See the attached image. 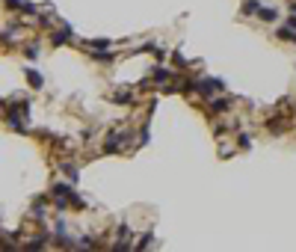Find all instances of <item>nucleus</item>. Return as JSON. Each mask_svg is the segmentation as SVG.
Instances as JSON below:
<instances>
[{
  "label": "nucleus",
  "instance_id": "nucleus-15",
  "mask_svg": "<svg viewBox=\"0 0 296 252\" xmlns=\"http://www.w3.org/2000/svg\"><path fill=\"white\" fill-rule=\"evenodd\" d=\"M145 247H151V235H145V238L136 244V250H145Z\"/></svg>",
  "mask_w": 296,
  "mask_h": 252
},
{
  "label": "nucleus",
  "instance_id": "nucleus-14",
  "mask_svg": "<svg viewBox=\"0 0 296 252\" xmlns=\"http://www.w3.org/2000/svg\"><path fill=\"white\" fill-rule=\"evenodd\" d=\"M24 53H27L30 59H36V56H39V45H27V50H24Z\"/></svg>",
  "mask_w": 296,
  "mask_h": 252
},
{
  "label": "nucleus",
  "instance_id": "nucleus-7",
  "mask_svg": "<svg viewBox=\"0 0 296 252\" xmlns=\"http://www.w3.org/2000/svg\"><path fill=\"white\" fill-rule=\"evenodd\" d=\"M42 247H47V235H39V241H30V244H27V250H42Z\"/></svg>",
  "mask_w": 296,
  "mask_h": 252
},
{
  "label": "nucleus",
  "instance_id": "nucleus-5",
  "mask_svg": "<svg viewBox=\"0 0 296 252\" xmlns=\"http://www.w3.org/2000/svg\"><path fill=\"white\" fill-rule=\"evenodd\" d=\"M276 36H279V39H288V42H296V30H291V27H279Z\"/></svg>",
  "mask_w": 296,
  "mask_h": 252
},
{
  "label": "nucleus",
  "instance_id": "nucleus-12",
  "mask_svg": "<svg viewBox=\"0 0 296 252\" xmlns=\"http://www.w3.org/2000/svg\"><path fill=\"white\" fill-rule=\"evenodd\" d=\"M110 48V42L107 39H98V42H92V50H107Z\"/></svg>",
  "mask_w": 296,
  "mask_h": 252
},
{
  "label": "nucleus",
  "instance_id": "nucleus-2",
  "mask_svg": "<svg viewBox=\"0 0 296 252\" xmlns=\"http://www.w3.org/2000/svg\"><path fill=\"white\" fill-rule=\"evenodd\" d=\"M50 196H53V199H62V196H71V187H68V184H53V187H50Z\"/></svg>",
  "mask_w": 296,
  "mask_h": 252
},
{
  "label": "nucleus",
  "instance_id": "nucleus-10",
  "mask_svg": "<svg viewBox=\"0 0 296 252\" xmlns=\"http://www.w3.org/2000/svg\"><path fill=\"white\" fill-rule=\"evenodd\" d=\"M225 107H228V98H216L213 101V113H222Z\"/></svg>",
  "mask_w": 296,
  "mask_h": 252
},
{
  "label": "nucleus",
  "instance_id": "nucleus-13",
  "mask_svg": "<svg viewBox=\"0 0 296 252\" xmlns=\"http://www.w3.org/2000/svg\"><path fill=\"white\" fill-rule=\"evenodd\" d=\"M33 217H36V220H42V217H44V208H42V199H39V202L33 205Z\"/></svg>",
  "mask_w": 296,
  "mask_h": 252
},
{
  "label": "nucleus",
  "instance_id": "nucleus-4",
  "mask_svg": "<svg viewBox=\"0 0 296 252\" xmlns=\"http://www.w3.org/2000/svg\"><path fill=\"white\" fill-rule=\"evenodd\" d=\"M258 9H261V0H246L243 3V15H258Z\"/></svg>",
  "mask_w": 296,
  "mask_h": 252
},
{
  "label": "nucleus",
  "instance_id": "nucleus-8",
  "mask_svg": "<svg viewBox=\"0 0 296 252\" xmlns=\"http://www.w3.org/2000/svg\"><path fill=\"white\" fill-rule=\"evenodd\" d=\"M62 172H65L71 181H77V166H74V163H62Z\"/></svg>",
  "mask_w": 296,
  "mask_h": 252
},
{
  "label": "nucleus",
  "instance_id": "nucleus-11",
  "mask_svg": "<svg viewBox=\"0 0 296 252\" xmlns=\"http://www.w3.org/2000/svg\"><path fill=\"white\" fill-rule=\"evenodd\" d=\"M237 146H240V149H249V146H252V137H249V134H240V137H237Z\"/></svg>",
  "mask_w": 296,
  "mask_h": 252
},
{
  "label": "nucleus",
  "instance_id": "nucleus-9",
  "mask_svg": "<svg viewBox=\"0 0 296 252\" xmlns=\"http://www.w3.org/2000/svg\"><path fill=\"white\" fill-rule=\"evenodd\" d=\"M110 101H122V104H127V101H133V98H130V92H116V95H110Z\"/></svg>",
  "mask_w": 296,
  "mask_h": 252
},
{
  "label": "nucleus",
  "instance_id": "nucleus-17",
  "mask_svg": "<svg viewBox=\"0 0 296 252\" xmlns=\"http://www.w3.org/2000/svg\"><path fill=\"white\" fill-rule=\"evenodd\" d=\"M288 27H291V30H296V15H291V18H288Z\"/></svg>",
  "mask_w": 296,
  "mask_h": 252
},
{
  "label": "nucleus",
  "instance_id": "nucleus-16",
  "mask_svg": "<svg viewBox=\"0 0 296 252\" xmlns=\"http://www.w3.org/2000/svg\"><path fill=\"white\" fill-rule=\"evenodd\" d=\"M3 3H6L9 9H21V3H24V0H3Z\"/></svg>",
  "mask_w": 296,
  "mask_h": 252
},
{
  "label": "nucleus",
  "instance_id": "nucleus-6",
  "mask_svg": "<svg viewBox=\"0 0 296 252\" xmlns=\"http://www.w3.org/2000/svg\"><path fill=\"white\" fill-rule=\"evenodd\" d=\"M169 77H172V71H169V68H163V65H157V68H154V80H157V83H163V80H169Z\"/></svg>",
  "mask_w": 296,
  "mask_h": 252
},
{
  "label": "nucleus",
  "instance_id": "nucleus-18",
  "mask_svg": "<svg viewBox=\"0 0 296 252\" xmlns=\"http://www.w3.org/2000/svg\"><path fill=\"white\" fill-rule=\"evenodd\" d=\"M291 9H294V15H296V3H294V6H291Z\"/></svg>",
  "mask_w": 296,
  "mask_h": 252
},
{
  "label": "nucleus",
  "instance_id": "nucleus-1",
  "mask_svg": "<svg viewBox=\"0 0 296 252\" xmlns=\"http://www.w3.org/2000/svg\"><path fill=\"white\" fill-rule=\"evenodd\" d=\"M24 77H27V83H30L33 89H42V86H44V77H42L36 68H27V71H24Z\"/></svg>",
  "mask_w": 296,
  "mask_h": 252
},
{
  "label": "nucleus",
  "instance_id": "nucleus-3",
  "mask_svg": "<svg viewBox=\"0 0 296 252\" xmlns=\"http://www.w3.org/2000/svg\"><path fill=\"white\" fill-rule=\"evenodd\" d=\"M258 18H261V21H270V24H273V21L279 18V12H276V9H264V6H261V9H258Z\"/></svg>",
  "mask_w": 296,
  "mask_h": 252
}]
</instances>
